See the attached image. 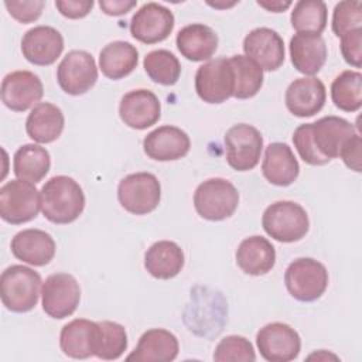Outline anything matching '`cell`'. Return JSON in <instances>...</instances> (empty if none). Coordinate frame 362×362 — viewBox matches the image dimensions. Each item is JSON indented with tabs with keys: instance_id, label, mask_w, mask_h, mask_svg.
<instances>
[{
	"instance_id": "obj_15",
	"label": "cell",
	"mask_w": 362,
	"mask_h": 362,
	"mask_svg": "<svg viewBox=\"0 0 362 362\" xmlns=\"http://www.w3.org/2000/svg\"><path fill=\"white\" fill-rule=\"evenodd\" d=\"M355 133H358L355 126L338 116H325L310 123V134L314 148L327 163L339 157L342 146Z\"/></svg>"
},
{
	"instance_id": "obj_37",
	"label": "cell",
	"mask_w": 362,
	"mask_h": 362,
	"mask_svg": "<svg viewBox=\"0 0 362 362\" xmlns=\"http://www.w3.org/2000/svg\"><path fill=\"white\" fill-rule=\"evenodd\" d=\"M218 362H253L256 354L249 339L242 335H228L219 341L214 352Z\"/></svg>"
},
{
	"instance_id": "obj_13",
	"label": "cell",
	"mask_w": 362,
	"mask_h": 362,
	"mask_svg": "<svg viewBox=\"0 0 362 362\" xmlns=\"http://www.w3.org/2000/svg\"><path fill=\"white\" fill-rule=\"evenodd\" d=\"M256 345L263 359L269 362H290L301 349L298 332L284 322H270L256 334Z\"/></svg>"
},
{
	"instance_id": "obj_41",
	"label": "cell",
	"mask_w": 362,
	"mask_h": 362,
	"mask_svg": "<svg viewBox=\"0 0 362 362\" xmlns=\"http://www.w3.org/2000/svg\"><path fill=\"white\" fill-rule=\"evenodd\" d=\"M341 54L346 64L354 68L362 65V28L352 30L341 37Z\"/></svg>"
},
{
	"instance_id": "obj_1",
	"label": "cell",
	"mask_w": 362,
	"mask_h": 362,
	"mask_svg": "<svg viewBox=\"0 0 362 362\" xmlns=\"http://www.w3.org/2000/svg\"><path fill=\"white\" fill-rule=\"evenodd\" d=\"M40 192L42 215L52 223H72L83 212L85 194L82 187L68 175L49 178Z\"/></svg>"
},
{
	"instance_id": "obj_44",
	"label": "cell",
	"mask_w": 362,
	"mask_h": 362,
	"mask_svg": "<svg viewBox=\"0 0 362 362\" xmlns=\"http://www.w3.org/2000/svg\"><path fill=\"white\" fill-rule=\"evenodd\" d=\"M136 0H100L99 7L107 16H123L136 7Z\"/></svg>"
},
{
	"instance_id": "obj_12",
	"label": "cell",
	"mask_w": 362,
	"mask_h": 362,
	"mask_svg": "<svg viewBox=\"0 0 362 362\" xmlns=\"http://www.w3.org/2000/svg\"><path fill=\"white\" fill-rule=\"evenodd\" d=\"M174 14L160 3L143 4L130 20V34L143 44H157L168 38L174 30Z\"/></svg>"
},
{
	"instance_id": "obj_36",
	"label": "cell",
	"mask_w": 362,
	"mask_h": 362,
	"mask_svg": "<svg viewBox=\"0 0 362 362\" xmlns=\"http://www.w3.org/2000/svg\"><path fill=\"white\" fill-rule=\"evenodd\" d=\"M143 66L153 82L164 86L177 83L181 75V64L168 49H154L148 52L143 59Z\"/></svg>"
},
{
	"instance_id": "obj_22",
	"label": "cell",
	"mask_w": 362,
	"mask_h": 362,
	"mask_svg": "<svg viewBox=\"0 0 362 362\" xmlns=\"http://www.w3.org/2000/svg\"><path fill=\"white\" fill-rule=\"evenodd\" d=\"M288 48L291 64L304 75H315L327 61V45L321 34L297 33L291 37Z\"/></svg>"
},
{
	"instance_id": "obj_23",
	"label": "cell",
	"mask_w": 362,
	"mask_h": 362,
	"mask_svg": "<svg viewBox=\"0 0 362 362\" xmlns=\"http://www.w3.org/2000/svg\"><path fill=\"white\" fill-rule=\"evenodd\" d=\"M262 173L273 185L293 184L300 174V165L291 147L286 143H270L264 150Z\"/></svg>"
},
{
	"instance_id": "obj_40",
	"label": "cell",
	"mask_w": 362,
	"mask_h": 362,
	"mask_svg": "<svg viewBox=\"0 0 362 362\" xmlns=\"http://www.w3.org/2000/svg\"><path fill=\"white\" fill-rule=\"evenodd\" d=\"M4 6L8 14L21 24H28L40 18L45 3L42 0H31V1H4Z\"/></svg>"
},
{
	"instance_id": "obj_20",
	"label": "cell",
	"mask_w": 362,
	"mask_h": 362,
	"mask_svg": "<svg viewBox=\"0 0 362 362\" xmlns=\"http://www.w3.org/2000/svg\"><path fill=\"white\" fill-rule=\"evenodd\" d=\"M327 99L325 85L315 76L294 79L286 89L284 102L290 113L297 117H311L318 113Z\"/></svg>"
},
{
	"instance_id": "obj_39",
	"label": "cell",
	"mask_w": 362,
	"mask_h": 362,
	"mask_svg": "<svg viewBox=\"0 0 362 362\" xmlns=\"http://www.w3.org/2000/svg\"><path fill=\"white\" fill-rule=\"evenodd\" d=\"M293 143L303 158L304 163L310 165H324L327 161L318 156V153L314 148V144L311 141V134H310V123L300 124L294 133H293Z\"/></svg>"
},
{
	"instance_id": "obj_10",
	"label": "cell",
	"mask_w": 362,
	"mask_h": 362,
	"mask_svg": "<svg viewBox=\"0 0 362 362\" xmlns=\"http://www.w3.org/2000/svg\"><path fill=\"white\" fill-rule=\"evenodd\" d=\"M81 301L79 283L72 274L54 273L45 279L41 288L42 310L55 320H62L75 313Z\"/></svg>"
},
{
	"instance_id": "obj_19",
	"label": "cell",
	"mask_w": 362,
	"mask_h": 362,
	"mask_svg": "<svg viewBox=\"0 0 362 362\" xmlns=\"http://www.w3.org/2000/svg\"><path fill=\"white\" fill-rule=\"evenodd\" d=\"M189 136L177 126L164 124L150 132L143 140L146 156L156 161H175L188 154Z\"/></svg>"
},
{
	"instance_id": "obj_3",
	"label": "cell",
	"mask_w": 362,
	"mask_h": 362,
	"mask_svg": "<svg viewBox=\"0 0 362 362\" xmlns=\"http://www.w3.org/2000/svg\"><path fill=\"white\" fill-rule=\"evenodd\" d=\"M262 225L264 232L274 240L291 243L307 235L310 219L300 204L294 201H277L264 209Z\"/></svg>"
},
{
	"instance_id": "obj_16",
	"label": "cell",
	"mask_w": 362,
	"mask_h": 362,
	"mask_svg": "<svg viewBox=\"0 0 362 362\" xmlns=\"http://www.w3.org/2000/svg\"><path fill=\"white\" fill-rule=\"evenodd\" d=\"M243 51L262 71H276L284 62V41L269 27H257L246 34Z\"/></svg>"
},
{
	"instance_id": "obj_35",
	"label": "cell",
	"mask_w": 362,
	"mask_h": 362,
	"mask_svg": "<svg viewBox=\"0 0 362 362\" xmlns=\"http://www.w3.org/2000/svg\"><path fill=\"white\" fill-rule=\"evenodd\" d=\"M127 348V334L123 325L115 321H99L95 344V356L113 361L123 355Z\"/></svg>"
},
{
	"instance_id": "obj_31",
	"label": "cell",
	"mask_w": 362,
	"mask_h": 362,
	"mask_svg": "<svg viewBox=\"0 0 362 362\" xmlns=\"http://www.w3.org/2000/svg\"><path fill=\"white\" fill-rule=\"evenodd\" d=\"M51 157L47 148L30 143L17 148L13 157V171L20 180L37 184L49 171Z\"/></svg>"
},
{
	"instance_id": "obj_33",
	"label": "cell",
	"mask_w": 362,
	"mask_h": 362,
	"mask_svg": "<svg viewBox=\"0 0 362 362\" xmlns=\"http://www.w3.org/2000/svg\"><path fill=\"white\" fill-rule=\"evenodd\" d=\"M232 69H233V79H235V89L233 98L236 99H250L263 86V71L257 66L252 59L246 55H233L229 58Z\"/></svg>"
},
{
	"instance_id": "obj_43",
	"label": "cell",
	"mask_w": 362,
	"mask_h": 362,
	"mask_svg": "<svg viewBox=\"0 0 362 362\" xmlns=\"http://www.w3.org/2000/svg\"><path fill=\"white\" fill-rule=\"evenodd\" d=\"M55 7L58 11L71 20L83 18L88 16L93 7L92 0H57Z\"/></svg>"
},
{
	"instance_id": "obj_4",
	"label": "cell",
	"mask_w": 362,
	"mask_h": 362,
	"mask_svg": "<svg viewBox=\"0 0 362 362\" xmlns=\"http://www.w3.org/2000/svg\"><path fill=\"white\" fill-rule=\"evenodd\" d=\"M239 204L236 187L225 178H209L194 192L197 214L206 221H223L232 216Z\"/></svg>"
},
{
	"instance_id": "obj_32",
	"label": "cell",
	"mask_w": 362,
	"mask_h": 362,
	"mask_svg": "<svg viewBox=\"0 0 362 362\" xmlns=\"http://www.w3.org/2000/svg\"><path fill=\"white\" fill-rule=\"evenodd\" d=\"M331 99L344 112H356L362 106V74L342 71L331 83Z\"/></svg>"
},
{
	"instance_id": "obj_34",
	"label": "cell",
	"mask_w": 362,
	"mask_h": 362,
	"mask_svg": "<svg viewBox=\"0 0 362 362\" xmlns=\"http://www.w3.org/2000/svg\"><path fill=\"white\" fill-rule=\"evenodd\" d=\"M328 10L321 0H300L290 16L291 27L297 33L321 34L327 27Z\"/></svg>"
},
{
	"instance_id": "obj_9",
	"label": "cell",
	"mask_w": 362,
	"mask_h": 362,
	"mask_svg": "<svg viewBox=\"0 0 362 362\" xmlns=\"http://www.w3.org/2000/svg\"><path fill=\"white\" fill-rule=\"evenodd\" d=\"M235 79L229 58L209 59L197 69L195 90L206 103H222L233 96Z\"/></svg>"
},
{
	"instance_id": "obj_7",
	"label": "cell",
	"mask_w": 362,
	"mask_h": 362,
	"mask_svg": "<svg viewBox=\"0 0 362 362\" xmlns=\"http://www.w3.org/2000/svg\"><path fill=\"white\" fill-rule=\"evenodd\" d=\"M119 204L133 215L153 212L161 199V185L151 173H134L120 180L117 185Z\"/></svg>"
},
{
	"instance_id": "obj_14",
	"label": "cell",
	"mask_w": 362,
	"mask_h": 362,
	"mask_svg": "<svg viewBox=\"0 0 362 362\" xmlns=\"http://www.w3.org/2000/svg\"><path fill=\"white\" fill-rule=\"evenodd\" d=\"M1 102L13 112H25L42 99L44 86L31 71H13L3 78Z\"/></svg>"
},
{
	"instance_id": "obj_25",
	"label": "cell",
	"mask_w": 362,
	"mask_h": 362,
	"mask_svg": "<svg viewBox=\"0 0 362 362\" xmlns=\"http://www.w3.org/2000/svg\"><path fill=\"white\" fill-rule=\"evenodd\" d=\"M96 334L98 322L86 318H75L61 329V351L72 359H88L95 356Z\"/></svg>"
},
{
	"instance_id": "obj_45",
	"label": "cell",
	"mask_w": 362,
	"mask_h": 362,
	"mask_svg": "<svg viewBox=\"0 0 362 362\" xmlns=\"http://www.w3.org/2000/svg\"><path fill=\"white\" fill-rule=\"evenodd\" d=\"M257 4L269 11L281 13L291 6V1H279V0L277 1H257Z\"/></svg>"
},
{
	"instance_id": "obj_2",
	"label": "cell",
	"mask_w": 362,
	"mask_h": 362,
	"mask_svg": "<svg viewBox=\"0 0 362 362\" xmlns=\"http://www.w3.org/2000/svg\"><path fill=\"white\" fill-rule=\"evenodd\" d=\"M41 276L23 264L8 266L0 276V296L3 305L13 313L31 311L40 297Z\"/></svg>"
},
{
	"instance_id": "obj_8",
	"label": "cell",
	"mask_w": 362,
	"mask_h": 362,
	"mask_svg": "<svg viewBox=\"0 0 362 362\" xmlns=\"http://www.w3.org/2000/svg\"><path fill=\"white\" fill-rule=\"evenodd\" d=\"M226 161L236 171L253 170L263 150L262 133L252 124L239 123L228 129L223 136Z\"/></svg>"
},
{
	"instance_id": "obj_28",
	"label": "cell",
	"mask_w": 362,
	"mask_h": 362,
	"mask_svg": "<svg viewBox=\"0 0 362 362\" xmlns=\"http://www.w3.org/2000/svg\"><path fill=\"white\" fill-rule=\"evenodd\" d=\"M175 44L182 57L192 62L209 59L218 48L216 33L205 24L194 23L182 27L175 38Z\"/></svg>"
},
{
	"instance_id": "obj_11",
	"label": "cell",
	"mask_w": 362,
	"mask_h": 362,
	"mask_svg": "<svg viewBox=\"0 0 362 362\" xmlns=\"http://www.w3.org/2000/svg\"><path fill=\"white\" fill-rule=\"evenodd\" d=\"M57 81L68 95L86 93L98 81V66L93 57L83 49L69 51L57 68Z\"/></svg>"
},
{
	"instance_id": "obj_24",
	"label": "cell",
	"mask_w": 362,
	"mask_h": 362,
	"mask_svg": "<svg viewBox=\"0 0 362 362\" xmlns=\"http://www.w3.org/2000/svg\"><path fill=\"white\" fill-rule=\"evenodd\" d=\"M178 351L180 344L173 332L164 328H151L139 338L136 349L126 359L136 362H171L178 356Z\"/></svg>"
},
{
	"instance_id": "obj_42",
	"label": "cell",
	"mask_w": 362,
	"mask_h": 362,
	"mask_svg": "<svg viewBox=\"0 0 362 362\" xmlns=\"http://www.w3.org/2000/svg\"><path fill=\"white\" fill-rule=\"evenodd\" d=\"M361 147H362V140H361V134L355 133L352 137H349L345 144L342 146L341 151H339V157L342 158L344 164L356 171L361 173L362 171V164H361Z\"/></svg>"
},
{
	"instance_id": "obj_29",
	"label": "cell",
	"mask_w": 362,
	"mask_h": 362,
	"mask_svg": "<svg viewBox=\"0 0 362 362\" xmlns=\"http://www.w3.org/2000/svg\"><path fill=\"white\" fill-rule=\"evenodd\" d=\"M144 267L156 279H173L184 267V252L173 240H158L147 249Z\"/></svg>"
},
{
	"instance_id": "obj_21",
	"label": "cell",
	"mask_w": 362,
	"mask_h": 362,
	"mask_svg": "<svg viewBox=\"0 0 362 362\" xmlns=\"http://www.w3.org/2000/svg\"><path fill=\"white\" fill-rule=\"evenodd\" d=\"M11 253L16 259L31 266H45L55 256L54 238L41 229H24L14 235L10 243Z\"/></svg>"
},
{
	"instance_id": "obj_27",
	"label": "cell",
	"mask_w": 362,
	"mask_h": 362,
	"mask_svg": "<svg viewBox=\"0 0 362 362\" xmlns=\"http://www.w3.org/2000/svg\"><path fill=\"white\" fill-rule=\"evenodd\" d=\"M65 126L62 110L49 102H40L27 116L25 132L35 143L47 144L55 141Z\"/></svg>"
},
{
	"instance_id": "obj_5",
	"label": "cell",
	"mask_w": 362,
	"mask_h": 362,
	"mask_svg": "<svg viewBox=\"0 0 362 362\" xmlns=\"http://www.w3.org/2000/svg\"><path fill=\"white\" fill-rule=\"evenodd\" d=\"M287 291L298 301L311 303L318 300L328 287L325 266L313 257L293 260L284 273Z\"/></svg>"
},
{
	"instance_id": "obj_17",
	"label": "cell",
	"mask_w": 362,
	"mask_h": 362,
	"mask_svg": "<svg viewBox=\"0 0 362 362\" xmlns=\"http://www.w3.org/2000/svg\"><path fill=\"white\" fill-rule=\"evenodd\" d=\"M64 51L62 34L51 25H37L21 38L23 57L40 66L52 65Z\"/></svg>"
},
{
	"instance_id": "obj_30",
	"label": "cell",
	"mask_w": 362,
	"mask_h": 362,
	"mask_svg": "<svg viewBox=\"0 0 362 362\" xmlns=\"http://www.w3.org/2000/svg\"><path fill=\"white\" fill-rule=\"evenodd\" d=\"M139 62L137 48L127 41H113L105 45L99 54L102 74L113 81L130 75Z\"/></svg>"
},
{
	"instance_id": "obj_38",
	"label": "cell",
	"mask_w": 362,
	"mask_h": 362,
	"mask_svg": "<svg viewBox=\"0 0 362 362\" xmlns=\"http://www.w3.org/2000/svg\"><path fill=\"white\" fill-rule=\"evenodd\" d=\"M362 28V3L361 1H339L332 13V31L337 37Z\"/></svg>"
},
{
	"instance_id": "obj_6",
	"label": "cell",
	"mask_w": 362,
	"mask_h": 362,
	"mask_svg": "<svg viewBox=\"0 0 362 362\" xmlns=\"http://www.w3.org/2000/svg\"><path fill=\"white\" fill-rule=\"evenodd\" d=\"M41 208V192L33 182L11 180L0 188V216L11 225L33 221Z\"/></svg>"
},
{
	"instance_id": "obj_18",
	"label": "cell",
	"mask_w": 362,
	"mask_h": 362,
	"mask_svg": "<svg viewBox=\"0 0 362 362\" xmlns=\"http://www.w3.org/2000/svg\"><path fill=\"white\" fill-rule=\"evenodd\" d=\"M122 122L136 130H144L156 124L161 116V103L154 92L134 89L123 95L119 103Z\"/></svg>"
},
{
	"instance_id": "obj_26",
	"label": "cell",
	"mask_w": 362,
	"mask_h": 362,
	"mask_svg": "<svg viewBox=\"0 0 362 362\" xmlns=\"http://www.w3.org/2000/svg\"><path fill=\"white\" fill-rule=\"evenodd\" d=\"M236 264L250 276L269 273L276 263V250L272 242L263 236L253 235L243 239L236 249Z\"/></svg>"
}]
</instances>
